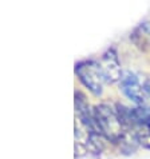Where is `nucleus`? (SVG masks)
Segmentation results:
<instances>
[{
	"instance_id": "nucleus-1",
	"label": "nucleus",
	"mask_w": 150,
	"mask_h": 159,
	"mask_svg": "<svg viewBox=\"0 0 150 159\" xmlns=\"http://www.w3.org/2000/svg\"><path fill=\"white\" fill-rule=\"evenodd\" d=\"M92 114H94L95 129L106 142H110L113 144L126 143L129 135H127L126 127L120 116V112L117 111L115 104H96L92 107Z\"/></svg>"
},
{
	"instance_id": "nucleus-2",
	"label": "nucleus",
	"mask_w": 150,
	"mask_h": 159,
	"mask_svg": "<svg viewBox=\"0 0 150 159\" xmlns=\"http://www.w3.org/2000/svg\"><path fill=\"white\" fill-rule=\"evenodd\" d=\"M75 72H77V76L81 80V83L92 95H102L105 79L101 74V70L96 61H83V63L77 64Z\"/></svg>"
},
{
	"instance_id": "nucleus-3",
	"label": "nucleus",
	"mask_w": 150,
	"mask_h": 159,
	"mask_svg": "<svg viewBox=\"0 0 150 159\" xmlns=\"http://www.w3.org/2000/svg\"><path fill=\"white\" fill-rule=\"evenodd\" d=\"M120 90L123 92L129 100H131L137 107L143 106L146 100V91H145V83L138 79L135 74L126 71L123 72L120 80Z\"/></svg>"
},
{
	"instance_id": "nucleus-4",
	"label": "nucleus",
	"mask_w": 150,
	"mask_h": 159,
	"mask_svg": "<svg viewBox=\"0 0 150 159\" xmlns=\"http://www.w3.org/2000/svg\"><path fill=\"white\" fill-rule=\"evenodd\" d=\"M98 67L101 70V74L105 79V83L107 84H113V83H120L122 78V70H121V63L118 60V56L114 50H109L105 52L98 61Z\"/></svg>"
}]
</instances>
